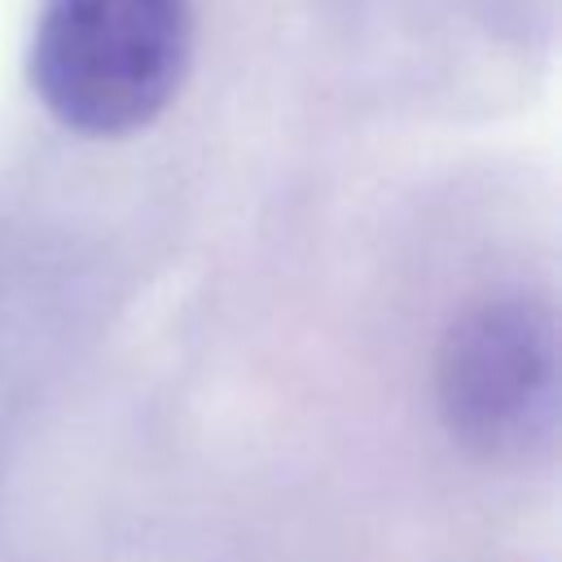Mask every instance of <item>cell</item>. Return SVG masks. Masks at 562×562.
<instances>
[{
	"instance_id": "obj_2",
	"label": "cell",
	"mask_w": 562,
	"mask_h": 562,
	"mask_svg": "<svg viewBox=\"0 0 562 562\" xmlns=\"http://www.w3.org/2000/svg\"><path fill=\"white\" fill-rule=\"evenodd\" d=\"M439 413L483 461L522 465L558 435V321L549 299L505 294L470 307L439 347Z\"/></svg>"
},
{
	"instance_id": "obj_1",
	"label": "cell",
	"mask_w": 562,
	"mask_h": 562,
	"mask_svg": "<svg viewBox=\"0 0 562 562\" xmlns=\"http://www.w3.org/2000/svg\"><path fill=\"white\" fill-rule=\"evenodd\" d=\"M189 53V0H40L26 79L66 132L110 140L171 105Z\"/></svg>"
}]
</instances>
